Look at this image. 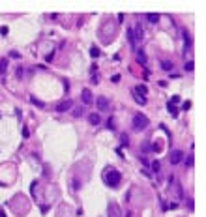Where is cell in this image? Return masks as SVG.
I'll return each instance as SVG.
<instances>
[{
    "label": "cell",
    "mask_w": 206,
    "mask_h": 217,
    "mask_svg": "<svg viewBox=\"0 0 206 217\" xmlns=\"http://www.w3.org/2000/svg\"><path fill=\"white\" fill-rule=\"evenodd\" d=\"M103 176H105V183L109 185V187H118V183H120V180H122V174L116 170V168H107Z\"/></svg>",
    "instance_id": "obj_1"
},
{
    "label": "cell",
    "mask_w": 206,
    "mask_h": 217,
    "mask_svg": "<svg viewBox=\"0 0 206 217\" xmlns=\"http://www.w3.org/2000/svg\"><path fill=\"white\" fill-rule=\"evenodd\" d=\"M148 124H150V120L144 116V114H135V116H133V127L139 129V131H141V129H146Z\"/></svg>",
    "instance_id": "obj_2"
},
{
    "label": "cell",
    "mask_w": 206,
    "mask_h": 217,
    "mask_svg": "<svg viewBox=\"0 0 206 217\" xmlns=\"http://www.w3.org/2000/svg\"><path fill=\"white\" fill-rule=\"evenodd\" d=\"M126 36H128V41L129 45H131V49H135V47L141 43V39H139V36L135 34V30H133V26H129V28H126Z\"/></svg>",
    "instance_id": "obj_3"
},
{
    "label": "cell",
    "mask_w": 206,
    "mask_h": 217,
    "mask_svg": "<svg viewBox=\"0 0 206 217\" xmlns=\"http://www.w3.org/2000/svg\"><path fill=\"white\" fill-rule=\"evenodd\" d=\"M182 159H184V152H182V150H172V152L169 153V161H171V165H180Z\"/></svg>",
    "instance_id": "obj_4"
},
{
    "label": "cell",
    "mask_w": 206,
    "mask_h": 217,
    "mask_svg": "<svg viewBox=\"0 0 206 217\" xmlns=\"http://www.w3.org/2000/svg\"><path fill=\"white\" fill-rule=\"evenodd\" d=\"M81 99H82V103H84V105H92V103H94L92 90H90V88H84V90L81 92Z\"/></svg>",
    "instance_id": "obj_5"
},
{
    "label": "cell",
    "mask_w": 206,
    "mask_h": 217,
    "mask_svg": "<svg viewBox=\"0 0 206 217\" xmlns=\"http://www.w3.org/2000/svg\"><path fill=\"white\" fill-rule=\"evenodd\" d=\"M71 107H73V101L66 99V101H62L60 105H56V110H58V112H66V110H69Z\"/></svg>",
    "instance_id": "obj_6"
},
{
    "label": "cell",
    "mask_w": 206,
    "mask_h": 217,
    "mask_svg": "<svg viewBox=\"0 0 206 217\" xmlns=\"http://www.w3.org/2000/svg\"><path fill=\"white\" fill-rule=\"evenodd\" d=\"M107 215H109V217H120V212H118V206H116V204H109Z\"/></svg>",
    "instance_id": "obj_7"
},
{
    "label": "cell",
    "mask_w": 206,
    "mask_h": 217,
    "mask_svg": "<svg viewBox=\"0 0 206 217\" xmlns=\"http://www.w3.org/2000/svg\"><path fill=\"white\" fill-rule=\"evenodd\" d=\"M98 109L100 110H107L109 109V101H107V97H98Z\"/></svg>",
    "instance_id": "obj_8"
},
{
    "label": "cell",
    "mask_w": 206,
    "mask_h": 217,
    "mask_svg": "<svg viewBox=\"0 0 206 217\" xmlns=\"http://www.w3.org/2000/svg\"><path fill=\"white\" fill-rule=\"evenodd\" d=\"M88 122H90L92 125H100V124H101V116L94 112V114H90V116H88Z\"/></svg>",
    "instance_id": "obj_9"
},
{
    "label": "cell",
    "mask_w": 206,
    "mask_h": 217,
    "mask_svg": "<svg viewBox=\"0 0 206 217\" xmlns=\"http://www.w3.org/2000/svg\"><path fill=\"white\" fill-rule=\"evenodd\" d=\"M133 92L139 94V96H142V97H146V92H148V90H146L144 84H141V86H135V90H133Z\"/></svg>",
    "instance_id": "obj_10"
},
{
    "label": "cell",
    "mask_w": 206,
    "mask_h": 217,
    "mask_svg": "<svg viewBox=\"0 0 206 217\" xmlns=\"http://www.w3.org/2000/svg\"><path fill=\"white\" fill-rule=\"evenodd\" d=\"M146 19H148L152 25H156V23L159 21V15H157V13H146Z\"/></svg>",
    "instance_id": "obj_11"
},
{
    "label": "cell",
    "mask_w": 206,
    "mask_h": 217,
    "mask_svg": "<svg viewBox=\"0 0 206 217\" xmlns=\"http://www.w3.org/2000/svg\"><path fill=\"white\" fill-rule=\"evenodd\" d=\"M137 62L141 66H146V56H144V53H142V51H139L137 53Z\"/></svg>",
    "instance_id": "obj_12"
},
{
    "label": "cell",
    "mask_w": 206,
    "mask_h": 217,
    "mask_svg": "<svg viewBox=\"0 0 206 217\" xmlns=\"http://www.w3.org/2000/svg\"><path fill=\"white\" fill-rule=\"evenodd\" d=\"M133 97H135V101H137L139 105H146V97L139 96V94H135V92H133Z\"/></svg>",
    "instance_id": "obj_13"
},
{
    "label": "cell",
    "mask_w": 206,
    "mask_h": 217,
    "mask_svg": "<svg viewBox=\"0 0 206 217\" xmlns=\"http://www.w3.org/2000/svg\"><path fill=\"white\" fill-rule=\"evenodd\" d=\"M161 68H163L165 71H171V69H172V64H171V62H167V60H161Z\"/></svg>",
    "instance_id": "obj_14"
},
{
    "label": "cell",
    "mask_w": 206,
    "mask_h": 217,
    "mask_svg": "<svg viewBox=\"0 0 206 217\" xmlns=\"http://www.w3.org/2000/svg\"><path fill=\"white\" fill-rule=\"evenodd\" d=\"M6 69H8V60L2 58V60H0V73H6Z\"/></svg>",
    "instance_id": "obj_15"
},
{
    "label": "cell",
    "mask_w": 206,
    "mask_h": 217,
    "mask_svg": "<svg viewBox=\"0 0 206 217\" xmlns=\"http://www.w3.org/2000/svg\"><path fill=\"white\" fill-rule=\"evenodd\" d=\"M90 56L98 58V56H100V49H98V47H92V49H90Z\"/></svg>",
    "instance_id": "obj_16"
},
{
    "label": "cell",
    "mask_w": 206,
    "mask_h": 217,
    "mask_svg": "<svg viewBox=\"0 0 206 217\" xmlns=\"http://www.w3.org/2000/svg\"><path fill=\"white\" fill-rule=\"evenodd\" d=\"M193 68H195L193 60H187V62H185V71H193Z\"/></svg>",
    "instance_id": "obj_17"
},
{
    "label": "cell",
    "mask_w": 206,
    "mask_h": 217,
    "mask_svg": "<svg viewBox=\"0 0 206 217\" xmlns=\"http://www.w3.org/2000/svg\"><path fill=\"white\" fill-rule=\"evenodd\" d=\"M184 39H185V47H191V38H189V34L184 30Z\"/></svg>",
    "instance_id": "obj_18"
},
{
    "label": "cell",
    "mask_w": 206,
    "mask_h": 217,
    "mask_svg": "<svg viewBox=\"0 0 206 217\" xmlns=\"http://www.w3.org/2000/svg\"><path fill=\"white\" fill-rule=\"evenodd\" d=\"M30 101H32V103L36 105V107H39V109H43V103H41V101H39V99H36V97L32 96V97H30Z\"/></svg>",
    "instance_id": "obj_19"
},
{
    "label": "cell",
    "mask_w": 206,
    "mask_h": 217,
    "mask_svg": "<svg viewBox=\"0 0 206 217\" xmlns=\"http://www.w3.org/2000/svg\"><path fill=\"white\" fill-rule=\"evenodd\" d=\"M167 109H169V112H172V114H174V116H176V114H178V109L174 107V105H171V103H167Z\"/></svg>",
    "instance_id": "obj_20"
},
{
    "label": "cell",
    "mask_w": 206,
    "mask_h": 217,
    "mask_svg": "<svg viewBox=\"0 0 206 217\" xmlns=\"http://www.w3.org/2000/svg\"><path fill=\"white\" fill-rule=\"evenodd\" d=\"M159 168H161V167H159V161H152V170H154V172H157Z\"/></svg>",
    "instance_id": "obj_21"
},
{
    "label": "cell",
    "mask_w": 206,
    "mask_h": 217,
    "mask_svg": "<svg viewBox=\"0 0 206 217\" xmlns=\"http://www.w3.org/2000/svg\"><path fill=\"white\" fill-rule=\"evenodd\" d=\"M178 101H180V97H178V96H172V99L169 101V103H171V105H174V103H178Z\"/></svg>",
    "instance_id": "obj_22"
},
{
    "label": "cell",
    "mask_w": 206,
    "mask_h": 217,
    "mask_svg": "<svg viewBox=\"0 0 206 217\" xmlns=\"http://www.w3.org/2000/svg\"><path fill=\"white\" fill-rule=\"evenodd\" d=\"M8 32H10V30H8V26H0V34H4V36H6Z\"/></svg>",
    "instance_id": "obj_23"
},
{
    "label": "cell",
    "mask_w": 206,
    "mask_h": 217,
    "mask_svg": "<svg viewBox=\"0 0 206 217\" xmlns=\"http://www.w3.org/2000/svg\"><path fill=\"white\" fill-rule=\"evenodd\" d=\"M189 107H191V101H185V103L182 105V109H184V110H187Z\"/></svg>",
    "instance_id": "obj_24"
},
{
    "label": "cell",
    "mask_w": 206,
    "mask_h": 217,
    "mask_svg": "<svg viewBox=\"0 0 206 217\" xmlns=\"http://www.w3.org/2000/svg\"><path fill=\"white\" fill-rule=\"evenodd\" d=\"M81 114H82V109H75L73 110V116H81Z\"/></svg>",
    "instance_id": "obj_25"
},
{
    "label": "cell",
    "mask_w": 206,
    "mask_h": 217,
    "mask_svg": "<svg viewBox=\"0 0 206 217\" xmlns=\"http://www.w3.org/2000/svg\"><path fill=\"white\" fill-rule=\"evenodd\" d=\"M185 165H187V167H193V155L187 157V163H185Z\"/></svg>",
    "instance_id": "obj_26"
},
{
    "label": "cell",
    "mask_w": 206,
    "mask_h": 217,
    "mask_svg": "<svg viewBox=\"0 0 206 217\" xmlns=\"http://www.w3.org/2000/svg\"><path fill=\"white\" fill-rule=\"evenodd\" d=\"M10 56H11V58H19V53H17V51H11Z\"/></svg>",
    "instance_id": "obj_27"
},
{
    "label": "cell",
    "mask_w": 206,
    "mask_h": 217,
    "mask_svg": "<svg viewBox=\"0 0 206 217\" xmlns=\"http://www.w3.org/2000/svg\"><path fill=\"white\" fill-rule=\"evenodd\" d=\"M30 135V133H28V127H25V129H23V137H25V139H26V137H28Z\"/></svg>",
    "instance_id": "obj_28"
},
{
    "label": "cell",
    "mask_w": 206,
    "mask_h": 217,
    "mask_svg": "<svg viewBox=\"0 0 206 217\" xmlns=\"http://www.w3.org/2000/svg\"><path fill=\"white\" fill-rule=\"evenodd\" d=\"M0 217H8V215H6V212H2V210H0Z\"/></svg>",
    "instance_id": "obj_29"
}]
</instances>
